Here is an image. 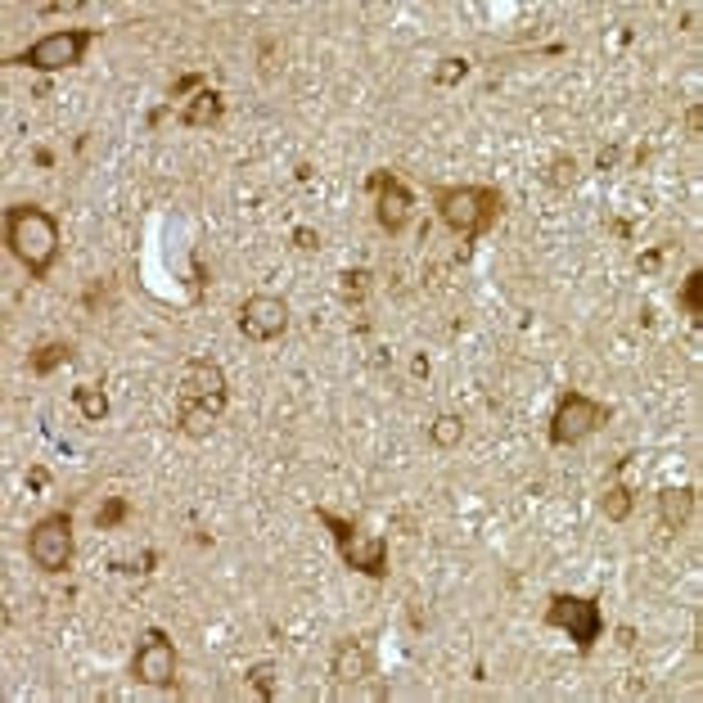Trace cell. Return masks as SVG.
Returning a JSON list of instances; mask_svg holds the SVG:
<instances>
[{"label":"cell","instance_id":"6da1fadb","mask_svg":"<svg viewBox=\"0 0 703 703\" xmlns=\"http://www.w3.org/2000/svg\"><path fill=\"white\" fill-rule=\"evenodd\" d=\"M230 388H226V370L212 357H194L181 370V388H176V429L185 438H208L217 429V420L226 415Z\"/></svg>","mask_w":703,"mask_h":703},{"label":"cell","instance_id":"7a4b0ae2","mask_svg":"<svg viewBox=\"0 0 703 703\" xmlns=\"http://www.w3.org/2000/svg\"><path fill=\"white\" fill-rule=\"evenodd\" d=\"M5 244L32 280H46L59 257V244H64L59 217L37 203H14V208H5Z\"/></svg>","mask_w":703,"mask_h":703},{"label":"cell","instance_id":"3957f363","mask_svg":"<svg viewBox=\"0 0 703 703\" xmlns=\"http://www.w3.org/2000/svg\"><path fill=\"white\" fill-rule=\"evenodd\" d=\"M433 208H438L442 226L456 230L465 244H474L478 235L496 226V217L505 212V199L496 185H442L433 190Z\"/></svg>","mask_w":703,"mask_h":703},{"label":"cell","instance_id":"277c9868","mask_svg":"<svg viewBox=\"0 0 703 703\" xmlns=\"http://www.w3.org/2000/svg\"><path fill=\"white\" fill-rule=\"evenodd\" d=\"M316 519L329 528L334 537V550L352 573L370 577V582H388V537H361V528L352 519H338L334 510L316 505Z\"/></svg>","mask_w":703,"mask_h":703},{"label":"cell","instance_id":"5b68a950","mask_svg":"<svg viewBox=\"0 0 703 703\" xmlns=\"http://www.w3.org/2000/svg\"><path fill=\"white\" fill-rule=\"evenodd\" d=\"M95 37H100V28H64V32H50V37L32 41L28 50L10 55L5 64H10V68H32V73H64V68H77V64H82Z\"/></svg>","mask_w":703,"mask_h":703},{"label":"cell","instance_id":"8992f818","mask_svg":"<svg viewBox=\"0 0 703 703\" xmlns=\"http://www.w3.org/2000/svg\"><path fill=\"white\" fill-rule=\"evenodd\" d=\"M546 627L568 631V640L577 645V654H591L595 640L604 636V609H600V600H591V595L555 591L550 604H546Z\"/></svg>","mask_w":703,"mask_h":703},{"label":"cell","instance_id":"52a82bcc","mask_svg":"<svg viewBox=\"0 0 703 703\" xmlns=\"http://www.w3.org/2000/svg\"><path fill=\"white\" fill-rule=\"evenodd\" d=\"M609 406L595 402L586 393H564L555 402V415H550V447H577L591 433H600L609 424Z\"/></svg>","mask_w":703,"mask_h":703},{"label":"cell","instance_id":"ba28073f","mask_svg":"<svg viewBox=\"0 0 703 703\" xmlns=\"http://www.w3.org/2000/svg\"><path fill=\"white\" fill-rule=\"evenodd\" d=\"M73 514L55 510L46 519L32 523L28 532V559L41 568V573H68L73 568Z\"/></svg>","mask_w":703,"mask_h":703},{"label":"cell","instance_id":"9c48e42d","mask_svg":"<svg viewBox=\"0 0 703 703\" xmlns=\"http://www.w3.org/2000/svg\"><path fill=\"white\" fill-rule=\"evenodd\" d=\"M366 190L375 194V221L388 235H402L415 217V194L406 190V181L397 172H370Z\"/></svg>","mask_w":703,"mask_h":703},{"label":"cell","instance_id":"30bf717a","mask_svg":"<svg viewBox=\"0 0 703 703\" xmlns=\"http://www.w3.org/2000/svg\"><path fill=\"white\" fill-rule=\"evenodd\" d=\"M289 329V302L275 298V293H248L239 302V334L248 343H271Z\"/></svg>","mask_w":703,"mask_h":703},{"label":"cell","instance_id":"8fae6325","mask_svg":"<svg viewBox=\"0 0 703 703\" xmlns=\"http://www.w3.org/2000/svg\"><path fill=\"white\" fill-rule=\"evenodd\" d=\"M131 676L149 690H167L176 681V645L167 640V631H149L131 654Z\"/></svg>","mask_w":703,"mask_h":703},{"label":"cell","instance_id":"7c38bea8","mask_svg":"<svg viewBox=\"0 0 703 703\" xmlns=\"http://www.w3.org/2000/svg\"><path fill=\"white\" fill-rule=\"evenodd\" d=\"M329 676H334L338 690H347V685H361L370 676V649L361 645V640H338L334 654H329Z\"/></svg>","mask_w":703,"mask_h":703},{"label":"cell","instance_id":"4fadbf2b","mask_svg":"<svg viewBox=\"0 0 703 703\" xmlns=\"http://www.w3.org/2000/svg\"><path fill=\"white\" fill-rule=\"evenodd\" d=\"M221 113H226V100H221V91H212V86L194 91L190 100L181 104V122H185V127H217Z\"/></svg>","mask_w":703,"mask_h":703},{"label":"cell","instance_id":"5bb4252c","mask_svg":"<svg viewBox=\"0 0 703 703\" xmlns=\"http://www.w3.org/2000/svg\"><path fill=\"white\" fill-rule=\"evenodd\" d=\"M690 514H694V487H663L658 492V523H663V532H681Z\"/></svg>","mask_w":703,"mask_h":703},{"label":"cell","instance_id":"9a60e30c","mask_svg":"<svg viewBox=\"0 0 703 703\" xmlns=\"http://www.w3.org/2000/svg\"><path fill=\"white\" fill-rule=\"evenodd\" d=\"M73 402H77V411H82V420H86V424L109 420V397H104V388H95V384H77V388H73Z\"/></svg>","mask_w":703,"mask_h":703},{"label":"cell","instance_id":"2e32d148","mask_svg":"<svg viewBox=\"0 0 703 703\" xmlns=\"http://www.w3.org/2000/svg\"><path fill=\"white\" fill-rule=\"evenodd\" d=\"M68 357H73V347H68L64 338H50V343H41L37 352L28 357V370H32V375H50V370L64 366Z\"/></svg>","mask_w":703,"mask_h":703},{"label":"cell","instance_id":"e0dca14e","mask_svg":"<svg viewBox=\"0 0 703 703\" xmlns=\"http://www.w3.org/2000/svg\"><path fill=\"white\" fill-rule=\"evenodd\" d=\"M600 510H604V519H609V523H627L631 510H636V496H631V487L613 483V487H604Z\"/></svg>","mask_w":703,"mask_h":703},{"label":"cell","instance_id":"ac0fdd59","mask_svg":"<svg viewBox=\"0 0 703 703\" xmlns=\"http://www.w3.org/2000/svg\"><path fill=\"white\" fill-rule=\"evenodd\" d=\"M460 438H465V420H460V415H438V420L429 424V442L438 451H451V447H460Z\"/></svg>","mask_w":703,"mask_h":703},{"label":"cell","instance_id":"d6986e66","mask_svg":"<svg viewBox=\"0 0 703 703\" xmlns=\"http://www.w3.org/2000/svg\"><path fill=\"white\" fill-rule=\"evenodd\" d=\"M681 307L690 311L694 320H703V275H699V271H690V280H685V289H681Z\"/></svg>","mask_w":703,"mask_h":703},{"label":"cell","instance_id":"ffe728a7","mask_svg":"<svg viewBox=\"0 0 703 703\" xmlns=\"http://www.w3.org/2000/svg\"><path fill=\"white\" fill-rule=\"evenodd\" d=\"M469 77V59H442V68H433V86H456Z\"/></svg>","mask_w":703,"mask_h":703},{"label":"cell","instance_id":"44dd1931","mask_svg":"<svg viewBox=\"0 0 703 703\" xmlns=\"http://www.w3.org/2000/svg\"><path fill=\"white\" fill-rule=\"evenodd\" d=\"M248 685H253L257 694H262L266 703L275 699V667L271 663H257V667H248Z\"/></svg>","mask_w":703,"mask_h":703},{"label":"cell","instance_id":"7402d4cb","mask_svg":"<svg viewBox=\"0 0 703 703\" xmlns=\"http://www.w3.org/2000/svg\"><path fill=\"white\" fill-rule=\"evenodd\" d=\"M127 519V501H122V496H109V501H104V510L95 514V528H118V523Z\"/></svg>","mask_w":703,"mask_h":703},{"label":"cell","instance_id":"603a6c76","mask_svg":"<svg viewBox=\"0 0 703 703\" xmlns=\"http://www.w3.org/2000/svg\"><path fill=\"white\" fill-rule=\"evenodd\" d=\"M550 185H573L577 181V158L573 154H559V158H550V176H546Z\"/></svg>","mask_w":703,"mask_h":703},{"label":"cell","instance_id":"cb8c5ba5","mask_svg":"<svg viewBox=\"0 0 703 703\" xmlns=\"http://www.w3.org/2000/svg\"><path fill=\"white\" fill-rule=\"evenodd\" d=\"M370 289V271H343V298L361 302V293Z\"/></svg>","mask_w":703,"mask_h":703},{"label":"cell","instance_id":"d4e9b609","mask_svg":"<svg viewBox=\"0 0 703 703\" xmlns=\"http://www.w3.org/2000/svg\"><path fill=\"white\" fill-rule=\"evenodd\" d=\"M203 86H208V82H203V73H190V77H181V82L172 86V100H181V104H185V95H190V91H203Z\"/></svg>","mask_w":703,"mask_h":703},{"label":"cell","instance_id":"484cf974","mask_svg":"<svg viewBox=\"0 0 703 703\" xmlns=\"http://www.w3.org/2000/svg\"><path fill=\"white\" fill-rule=\"evenodd\" d=\"M293 239H298V248H307V253H311V248H320V235H316V230H307V226L293 230Z\"/></svg>","mask_w":703,"mask_h":703},{"label":"cell","instance_id":"4316f807","mask_svg":"<svg viewBox=\"0 0 703 703\" xmlns=\"http://www.w3.org/2000/svg\"><path fill=\"white\" fill-rule=\"evenodd\" d=\"M658 262H663V253H658V248H654V253H645V257H640V271H658Z\"/></svg>","mask_w":703,"mask_h":703},{"label":"cell","instance_id":"83f0119b","mask_svg":"<svg viewBox=\"0 0 703 703\" xmlns=\"http://www.w3.org/2000/svg\"><path fill=\"white\" fill-rule=\"evenodd\" d=\"M411 375H415V379H429V357H415V361H411Z\"/></svg>","mask_w":703,"mask_h":703}]
</instances>
